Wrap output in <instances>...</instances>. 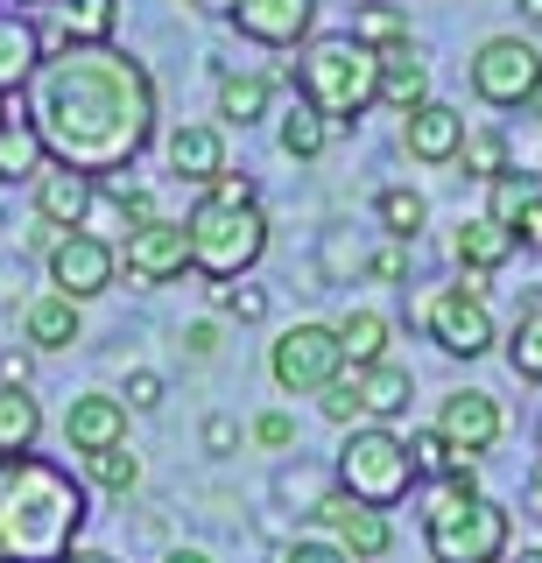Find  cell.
I'll return each instance as SVG.
<instances>
[{"instance_id":"6da1fadb","label":"cell","mask_w":542,"mask_h":563,"mask_svg":"<svg viewBox=\"0 0 542 563\" xmlns=\"http://www.w3.org/2000/svg\"><path fill=\"white\" fill-rule=\"evenodd\" d=\"M49 163L78 176H120L155 141V78L113 43H57L43 49L22 99Z\"/></svg>"},{"instance_id":"7a4b0ae2","label":"cell","mask_w":542,"mask_h":563,"mask_svg":"<svg viewBox=\"0 0 542 563\" xmlns=\"http://www.w3.org/2000/svg\"><path fill=\"white\" fill-rule=\"evenodd\" d=\"M85 479L57 457H0V563H64L85 536Z\"/></svg>"},{"instance_id":"3957f363","label":"cell","mask_w":542,"mask_h":563,"mask_svg":"<svg viewBox=\"0 0 542 563\" xmlns=\"http://www.w3.org/2000/svg\"><path fill=\"white\" fill-rule=\"evenodd\" d=\"M423 542L436 563H507V542H515V515L500 500L479 493V472H451L436 479L430 507H423Z\"/></svg>"},{"instance_id":"277c9868","label":"cell","mask_w":542,"mask_h":563,"mask_svg":"<svg viewBox=\"0 0 542 563\" xmlns=\"http://www.w3.org/2000/svg\"><path fill=\"white\" fill-rule=\"evenodd\" d=\"M296 99L318 106L331 134H353L366 106H380V57L353 35H310L296 57Z\"/></svg>"},{"instance_id":"5b68a950","label":"cell","mask_w":542,"mask_h":563,"mask_svg":"<svg viewBox=\"0 0 542 563\" xmlns=\"http://www.w3.org/2000/svg\"><path fill=\"white\" fill-rule=\"evenodd\" d=\"M416 457H409V437L388 430V422H353L345 430V444H339V465H331V486L339 493H353L360 507H401L416 493Z\"/></svg>"},{"instance_id":"8992f818","label":"cell","mask_w":542,"mask_h":563,"mask_svg":"<svg viewBox=\"0 0 542 563\" xmlns=\"http://www.w3.org/2000/svg\"><path fill=\"white\" fill-rule=\"evenodd\" d=\"M184 233H190V268L204 282H240L268 254V211H261V198H247V205L198 198L190 219H184Z\"/></svg>"},{"instance_id":"52a82bcc","label":"cell","mask_w":542,"mask_h":563,"mask_svg":"<svg viewBox=\"0 0 542 563\" xmlns=\"http://www.w3.org/2000/svg\"><path fill=\"white\" fill-rule=\"evenodd\" d=\"M465 78H472V92H479V106L521 113V106L542 99V49L529 43V35H486V43L472 49Z\"/></svg>"},{"instance_id":"ba28073f","label":"cell","mask_w":542,"mask_h":563,"mask_svg":"<svg viewBox=\"0 0 542 563\" xmlns=\"http://www.w3.org/2000/svg\"><path fill=\"white\" fill-rule=\"evenodd\" d=\"M268 374H275L283 395L303 401V395H324L331 380H345L353 366H345V352H339V331L310 317V324H289L283 339L268 345Z\"/></svg>"},{"instance_id":"9c48e42d","label":"cell","mask_w":542,"mask_h":563,"mask_svg":"<svg viewBox=\"0 0 542 563\" xmlns=\"http://www.w3.org/2000/svg\"><path fill=\"white\" fill-rule=\"evenodd\" d=\"M423 331L444 360H486V352H494V310H486L479 296H465L458 282L423 303Z\"/></svg>"},{"instance_id":"30bf717a","label":"cell","mask_w":542,"mask_h":563,"mask_svg":"<svg viewBox=\"0 0 542 563\" xmlns=\"http://www.w3.org/2000/svg\"><path fill=\"white\" fill-rule=\"evenodd\" d=\"M430 430L451 444V457L479 465V457L507 437V416H500V401L486 395V387H451V395L436 401V422H430Z\"/></svg>"},{"instance_id":"8fae6325","label":"cell","mask_w":542,"mask_h":563,"mask_svg":"<svg viewBox=\"0 0 542 563\" xmlns=\"http://www.w3.org/2000/svg\"><path fill=\"white\" fill-rule=\"evenodd\" d=\"M310 521L324 528L331 542H339L345 556L353 563H380L395 550V528H388V515H380V507H360L353 493H339V486H324L318 500H310Z\"/></svg>"},{"instance_id":"7c38bea8","label":"cell","mask_w":542,"mask_h":563,"mask_svg":"<svg viewBox=\"0 0 542 563\" xmlns=\"http://www.w3.org/2000/svg\"><path fill=\"white\" fill-rule=\"evenodd\" d=\"M120 275V246L99 240V233H64L49 246V289L71 296V303H92V296H107Z\"/></svg>"},{"instance_id":"4fadbf2b","label":"cell","mask_w":542,"mask_h":563,"mask_svg":"<svg viewBox=\"0 0 542 563\" xmlns=\"http://www.w3.org/2000/svg\"><path fill=\"white\" fill-rule=\"evenodd\" d=\"M120 261H128V275L134 282H184L190 268V233H184V219H142V225H128V240H120Z\"/></svg>"},{"instance_id":"5bb4252c","label":"cell","mask_w":542,"mask_h":563,"mask_svg":"<svg viewBox=\"0 0 542 563\" xmlns=\"http://www.w3.org/2000/svg\"><path fill=\"white\" fill-rule=\"evenodd\" d=\"M225 14H233V29L261 49H296L318 29V0H233Z\"/></svg>"},{"instance_id":"9a60e30c","label":"cell","mask_w":542,"mask_h":563,"mask_svg":"<svg viewBox=\"0 0 542 563\" xmlns=\"http://www.w3.org/2000/svg\"><path fill=\"white\" fill-rule=\"evenodd\" d=\"M465 148V113L444 99H423L416 113H401V155L409 163H458Z\"/></svg>"},{"instance_id":"2e32d148","label":"cell","mask_w":542,"mask_h":563,"mask_svg":"<svg viewBox=\"0 0 542 563\" xmlns=\"http://www.w3.org/2000/svg\"><path fill=\"white\" fill-rule=\"evenodd\" d=\"M92 198H99L92 176H78V169H64V163H43V176H36V219L43 225L78 233V225L92 219Z\"/></svg>"},{"instance_id":"e0dca14e","label":"cell","mask_w":542,"mask_h":563,"mask_svg":"<svg viewBox=\"0 0 542 563\" xmlns=\"http://www.w3.org/2000/svg\"><path fill=\"white\" fill-rule=\"evenodd\" d=\"M353 395H360V422H395L409 416V401H416V374L409 366H395V360H380V366H353Z\"/></svg>"},{"instance_id":"ac0fdd59","label":"cell","mask_w":542,"mask_h":563,"mask_svg":"<svg viewBox=\"0 0 542 563\" xmlns=\"http://www.w3.org/2000/svg\"><path fill=\"white\" fill-rule=\"evenodd\" d=\"M64 437H71L78 457L128 444V401H120V395H78L71 416H64Z\"/></svg>"},{"instance_id":"d6986e66","label":"cell","mask_w":542,"mask_h":563,"mask_svg":"<svg viewBox=\"0 0 542 563\" xmlns=\"http://www.w3.org/2000/svg\"><path fill=\"white\" fill-rule=\"evenodd\" d=\"M521 246H515V233H507L500 219H458L451 225V261H458V268H472V275H500L507 261H515Z\"/></svg>"},{"instance_id":"ffe728a7","label":"cell","mask_w":542,"mask_h":563,"mask_svg":"<svg viewBox=\"0 0 542 563\" xmlns=\"http://www.w3.org/2000/svg\"><path fill=\"white\" fill-rule=\"evenodd\" d=\"M78 331H85V303H71V296L43 289V296H29V303H22V339L36 345V352L78 345Z\"/></svg>"},{"instance_id":"44dd1931","label":"cell","mask_w":542,"mask_h":563,"mask_svg":"<svg viewBox=\"0 0 542 563\" xmlns=\"http://www.w3.org/2000/svg\"><path fill=\"white\" fill-rule=\"evenodd\" d=\"M169 176H184V184H212L225 176V134L212 120H184L177 134H169Z\"/></svg>"},{"instance_id":"7402d4cb","label":"cell","mask_w":542,"mask_h":563,"mask_svg":"<svg viewBox=\"0 0 542 563\" xmlns=\"http://www.w3.org/2000/svg\"><path fill=\"white\" fill-rule=\"evenodd\" d=\"M36 64H43V35H36V22H29V14H14V8H0V99L29 92Z\"/></svg>"},{"instance_id":"603a6c76","label":"cell","mask_w":542,"mask_h":563,"mask_svg":"<svg viewBox=\"0 0 542 563\" xmlns=\"http://www.w3.org/2000/svg\"><path fill=\"white\" fill-rule=\"evenodd\" d=\"M380 57V99L395 106V113H416V106L430 99V64L416 57L409 43H388V49H374Z\"/></svg>"},{"instance_id":"cb8c5ba5","label":"cell","mask_w":542,"mask_h":563,"mask_svg":"<svg viewBox=\"0 0 542 563\" xmlns=\"http://www.w3.org/2000/svg\"><path fill=\"white\" fill-rule=\"evenodd\" d=\"M49 163V148H43V134L29 128V113H22V99H14V113H8V128H0V184H36Z\"/></svg>"},{"instance_id":"d4e9b609","label":"cell","mask_w":542,"mask_h":563,"mask_svg":"<svg viewBox=\"0 0 542 563\" xmlns=\"http://www.w3.org/2000/svg\"><path fill=\"white\" fill-rule=\"evenodd\" d=\"M331 331H339L345 366H380V360H388V339H395V324L380 310H345Z\"/></svg>"},{"instance_id":"484cf974","label":"cell","mask_w":542,"mask_h":563,"mask_svg":"<svg viewBox=\"0 0 542 563\" xmlns=\"http://www.w3.org/2000/svg\"><path fill=\"white\" fill-rule=\"evenodd\" d=\"M268 99H275V85L261 78V70H225L219 78V120H233V128L268 120Z\"/></svg>"},{"instance_id":"4316f807","label":"cell","mask_w":542,"mask_h":563,"mask_svg":"<svg viewBox=\"0 0 542 563\" xmlns=\"http://www.w3.org/2000/svg\"><path fill=\"white\" fill-rule=\"evenodd\" d=\"M36 437H43V409H36V395H29V387H0V457L36 451Z\"/></svg>"},{"instance_id":"83f0119b","label":"cell","mask_w":542,"mask_h":563,"mask_svg":"<svg viewBox=\"0 0 542 563\" xmlns=\"http://www.w3.org/2000/svg\"><path fill=\"white\" fill-rule=\"evenodd\" d=\"M374 219H380V233H388V240L409 246L416 233H423V219H430V198H423L416 184H388V190L374 198Z\"/></svg>"},{"instance_id":"f1b7e54d","label":"cell","mask_w":542,"mask_h":563,"mask_svg":"<svg viewBox=\"0 0 542 563\" xmlns=\"http://www.w3.org/2000/svg\"><path fill=\"white\" fill-rule=\"evenodd\" d=\"M275 141H283L289 163H318V155L331 148V128H324V113L310 99H296L289 113H283V128H275Z\"/></svg>"},{"instance_id":"f546056e","label":"cell","mask_w":542,"mask_h":563,"mask_svg":"<svg viewBox=\"0 0 542 563\" xmlns=\"http://www.w3.org/2000/svg\"><path fill=\"white\" fill-rule=\"evenodd\" d=\"M64 43H113L120 29V0H57Z\"/></svg>"},{"instance_id":"4dcf8cb0","label":"cell","mask_w":542,"mask_h":563,"mask_svg":"<svg viewBox=\"0 0 542 563\" xmlns=\"http://www.w3.org/2000/svg\"><path fill=\"white\" fill-rule=\"evenodd\" d=\"M507 366H515V380L542 387V296L515 317V331H507Z\"/></svg>"},{"instance_id":"1f68e13d","label":"cell","mask_w":542,"mask_h":563,"mask_svg":"<svg viewBox=\"0 0 542 563\" xmlns=\"http://www.w3.org/2000/svg\"><path fill=\"white\" fill-rule=\"evenodd\" d=\"M458 163L472 184H494V176H507L515 163H507V134L500 128H465V148H458Z\"/></svg>"},{"instance_id":"d6a6232c","label":"cell","mask_w":542,"mask_h":563,"mask_svg":"<svg viewBox=\"0 0 542 563\" xmlns=\"http://www.w3.org/2000/svg\"><path fill=\"white\" fill-rule=\"evenodd\" d=\"M353 43H366V49H388V43H409V14L401 8H388V0H366V8H353Z\"/></svg>"},{"instance_id":"836d02e7","label":"cell","mask_w":542,"mask_h":563,"mask_svg":"<svg viewBox=\"0 0 542 563\" xmlns=\"http://www.w3.org/2000/svg\"><path fill=\"white\" fill-rule=\"evenodd\" d=\"M85 486H107V493H120V500H128V493L142 486V457H134L128 444L92 451V457H85Z\"/></svg>"},{"instance_id":"e575fe53","label":"cell","mask_w":542,"mask_h":563,"mask_svg":"<svg viewBox=\"0 0 542 563\" xmlns=\"http://www.w3.org/2000/svg\"><path fill=\"white\" fill-rule=\"evenodd\" d=\"M535 190H542V176H521V169H507V176H494V184H486V219L515 225V219H521V205H529Z\"/></svg>"},{"instance_id":"d590c367","label":"cell","mask_w":542,"mask_h":563,"mask_svg":"<svg viewBox=\"0 0 542 563\" xmlns=\"http://www.w3.org/2000/svg\"><path fill=\"white\" fill-rule=\"evenodd\" d=\"M409 457H416V472H436V479L465 472V457H451V444H444L436 430H416V437H409Z\"/></svg>"},{"instance_id":"8d00e7d4","label":"cell","mask_w":542,"mask_h":563,"mask_svg":"<svg viewBox=\"0 0 542 563\" xmlns=\"http://www.w3.org/2000/svg\"><path fill=\"white\" fill-rule=\"evenodd\" d=\"M212 303L225 310V317H240V324H261V317H268V289H247V282H240V289H212Z\"/></svg>"},{"instance_id":"74e56055","label":"cell","mask_w":542,"mask_h":563,"mask_svg":"<svg viewBox=\"0 0 542 563\" xmlns=\"http://www.w3.org/2000/svg\"><path fill=\"white\" fill-rule=\"evenodd\" d=\"M318 409H324L331 422H345V430H353V422H360V395H353V374H345V380H331L324 395H318Z\"/></svg>"},{"instance_id":"f35d334b","label":"cell","mask_w":542,"mask_h":563,"mask_svg":"<svg viewBox=\"0 0 542 563\" xmlns=\"http://www.w3.org/2000/svg\"><path fill=\"white\" fill-rule=\"evenodd\" d=\"M247 437H254L261 451H289V444H296V422H289L283 409H268V416H254V430H247Z\"/></svg>"},{"instance_id":"ab89813d","label":"cell","mask_w":542,"mask_h":563,"mask_svg":"<svg viewBox=\"0 0 542 563\" xmlns=\"http://www.w3.org/2000/svg\"><path fill=\"white\" fill-rule=\"evenodd\" d=\"M275 563H353L339 550V542H318V536H303V542H283V556Z\"/></svg>"},{"instance_id":"60d3db41","label":"cell","mask_w":542,"mask_h":563,"mask_svg":"<svg viewBox=\"0 0 542 563\" xmlns=\"http://www.w3.org/2000/svg\"><path fill=\"white\" fill-rule=\"evenodd\" d=\"M366 275H374V282H409V246H401V240H388L374 261H366Z\"/></svg>"},{"instance_id":"b9f144b4","label":"cell","mask_w":542,"mask_h":563,"mask_svg":"<svg viewBox=\"0 0 542 563\" xmlns=\"http://www.w3.org/2000/svg\"><path fill=\"white\" fill-rule=\"evenodd\" d=\"M507 233H515V246H529V254H542V190H535L529 205H521V219L507 225Z\"/></svg>"},{"instance_id":"7bdbcfd3","label":"cell","mask_w":542,"mask_h":563,"mask_svg":"<svg viewBox=\"0 0 542 563\" xmlns=\"http://www.w3.org/2000/svg\"><path fill=\"white\" fill-rule=\"evenodd\" d=\"M120 401H128V409H155V401H163V374L134 366V374H128V395H120Z\"/></svg>"},{"instance_id":"ee69618b","label":"cell","mask_w":542,"mask_h":563,"mask_svg":"<svg viewBox=\"0 0 542 563\" xmlns=\"http://www.w3.org/2000/svg\"><path fill=\"white\" fill-rule=\"evenodd\" d=\"M204 451H212V457H233L240 451V422L233 416H212V422H204Z\"/></svg>"},{"instance_id":"f6af8a7d","label":"cell","mask_w":542,"mask_h":563,"mask_svg":"<svg viewBox=\"0 0 542 563\" xmlns=\"http://www.w3.org/2000/svg\"><path fill=\"white\" fill-rule=\"evenodd\" d=\"M204 198H219V205H247V198H254V176H233V169H225V176H212V184H204Z\"/></svg>"},{"instance_id":"bcb514c9","label":"cell","mask_w":542,"mask_h":563,"mask_svg":"<svg viewBox=\"0 0 542 563\" xmlns=\"http://www.w3.org/2000/svg\"><path fill=\"white\" fill-rule=\"evenodd\" d=\"M29 374H36L29 352H0V387H29Z\"/></svg>"},{"instance_id":"7dc6e473","label":"cell","mask_w":542,"mask_h":563,"mask_svg":"<svg viewBox=\"0 0 542 563\" xmlns=\"http://www.w3.org/2000/svg\"><path fill=\"white\" fill-rule=\"evenodd\" d=\"M184 352H198V360H204V352H219V324H212V317H198V324L184 331Z\"/></svg>"},{"instance_id":"c3c4849f","label":"cell","mask_w":542,"mask_h":563,"mask_svg":"<svg viewBox=\"0 0 542 563\" xmlns=\"http://www.w3.org/2000/svg\"><path fill=\"white\" fill-rule=\"evenodd\" d=\"M529 507H535V515H542V465L529 472Z\"/></svg>"},{"instance_id":"681fc988","label":"cell","mask_w":542,"mask_h":563,"mask_svg":"<svg viewBox=\"0 0 542 563\" xmlns=\"http://www.w3.org/2000/svg\"><path fill=\"white\" fill-rule=\"evenodd\" d=\"M163 563H212V556H204V550H169Z\"/></svg>"},{"instance_id":"f907efd6","label":"cell","mask_w":542,"mask_h":563,"mask_svg":"<svg viewBox=\"0 0 542 563\" xmlns=\"http://www.w3.org/2000/svg\"><path fill=\"white\" fill-rule=\"evenodd\" d=\"M64 563H113V556H107V550H71Z\"/></svg>"},{"instance_id":"816d5d0a","label":"cell","mask_w":542,"mask_h":563,"mask_svg":"<svg viewBox=\"0 0 542 563\" xmlns=\"http://www.w3.org/2000/svg\"><path fill=\"white\" fill-rule=\"evenodd\" d=\"M521 14H529V22H542V0H521Z\"/></svg>"},{"instance_id":"f5cc1de1","label":"cell","mask_w":542,"mask_h":563,"mask_svg":"<svg viewBox=\"0 0 542 563\" xmlns=\"http://www.w3.org/2000/svg\"><path fill=\"white\" fill-rule=\"evenodd\" d=\"M515 563H542V550H521V556H515Z\"/></svg>"},{"instance_id":"db71d44e","label":"cell","mask_w":542,"mask_h":563,"mask_svg":"<svg viewBox=\"0 0 542 563\" xmlns=\"http://www.w3.org/2000/svg\"><path fill=\"white\" fill-rule=\"evenodd\" d=\"M8 113H14V99H0V128H8Z\"/></svg>"}]
</instances>
